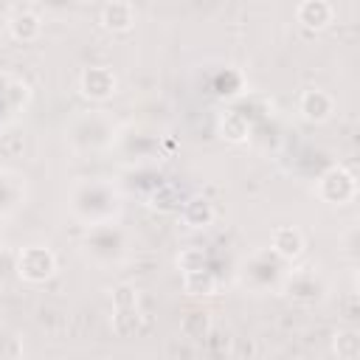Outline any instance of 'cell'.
I'll return each mask as SVG.
<instances>
[{
	"instance_id": "cell-1",
	"label": "cell",
	"mask_w": 360,
	"mask_h": 360,
	"mask_svg": "<svg viewBox=\"0 0 360 360\" xmlns=\"http://www.w3.org/2000/svg\"><path fill=\"white\" fill-rule=\"evenodd\" d=\"M53 273V256L42 248H28L22 256H20V276L31 278V281H39L45 276Z\"/></svg>"
},
{
	"instance_id": "cell-2",
	"label": "cell",
	"mask_w": 360,
	"mask_h": 360,
	"mask_svg": "<svg viewBox=\"0 0 360 360\" xmlns=\"http://www.w3.org/2000/svg\"><path fill=\"white\" fill-rule=\"evenodd\" d=\"M82 90H84V96L107 98V96L115 90V76H112L107 68H90V70L82 76Z\"/></svg>"
},
{
	"instance_id": "cell-3",
	"label": "cell",
	"mask_w": 360,
	"mask_h": 360,
	"mask_svg": "<svg viewBox=\"0 0 360 360\" xmlns=\"http://www.w3.org/2000/svg\"><path fill=\"white\" fill-rule=\"evenodd\" d=\"M298 17H301L304 25H309V28H321V25L329 22V17H332V6H329V3H304V6L298 8Z\"/></svg>"
},
{
	"instance_id": "cell-4",
	"label": "cell",
	"mask_w": 360,
	"mask_h": 360,
	"mask_svg": "<svg viewBox=\"0 0 360 360\" xmlns=\"http://www.w3.org/2000/svg\"><path fill=\"white\" fill-rule=\"evenodd\" d=\"M104 25L107 28H115V31H124L132 25V6L127 3H110L104 6Z\"/></svg>"
},
{
	"instance_id": "cell-5",
	"label": "cell",
	"mask_w": 360,
	"mask_h": 360,
	"mask_svg": "<svg viewBox=\"0 0 360 360\" xmlns=\"http://www.w3.org/2000/svg\"><path fill=\"white\" fill-rule=\"evenodd\" d=\"M273 245L281 256H298L301 253V233L292 228H281V231H276Z\"/></svg>"
},
{
	"instance_id": "cell-6",
	"label": "cell",
	"mask_w": 360,
	"mask_h": 360,
	"mask_svg": "<svg viewBox=\"0 0 360 360\" xmlns=\"http://www.w3.org/2000/svg\"><path fill=\"white\" fill-rule=\"evenodd\" d=\"M222 132H225L231 141H242V138L248 135V124H245L239 115H228V118L222 121Z\"/></svg>"
}]
</instances>
